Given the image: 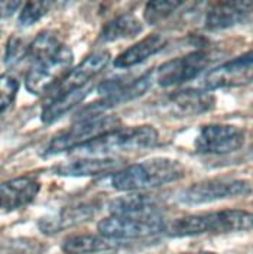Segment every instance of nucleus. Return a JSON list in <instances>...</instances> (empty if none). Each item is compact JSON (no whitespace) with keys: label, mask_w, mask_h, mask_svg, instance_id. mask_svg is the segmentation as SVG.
<instances>
[{"label":"nucleus","mask_w":253,"mask_h":254,"mask_svg":"<svg viewBox=\"0 0 253 254\" xmlns=\"http://www.w3.org/2000/svg\"><path fill=\"white\" fill-rule=\"evenodd\" d=\"M184 3L182 1H149L143 9V19L148 25H158L168 16L176 12Z\"/></svg>","instance_id":"24"},{"label":"nucleus","mask_w":253,"mask_h":254,"mask_svg":"<svg viewBox=\"0 0 253 254\" xmlns=\"http://www.w3.org/2000/svg\"><path fill=\"white\" fill-rule=\"evenodd\" d=\"M181 254H216L211 252H195V253H181Z\"/></svg>","instance_id":"29"},{"label":"nucleus","mask_w":253,"mask_h":254,"mask_svg":"<svg viewBox=\"0 0 253 254\" xmlns=\"http://www.w3.org/2000/svg\"><path fill=\"white\" fill-rule=\"evenodd\" d=\"M165 45H167L165 36H162L159 33L149 35V36L141 39L139 42H136L135 45L125 49L122 54H119L114 60V66L120 68V69L132 68L138 64L146 61L148 58L157 55L165 48Z\"/></svg>","instance_id":"18"},{"label":"nucleus","mask_w":253,"mask_h":254,"mask_svg":"<svg viewBox=\"0 0 253 254\" xmlns=\"http://www.w3.org/2000/svg\"><path fill=\"white\" fill-rule=\"evenodd\" d=\"M158 137L155 127L148 125L119 127L77 149V153L90 158H114L113 155L154 147L158 143Z\"/></svg>","instance_id":"3"},{"label":"nucleus","mask_w":253,"mask_h":254,"mask_svg":"<svg viewBox=\"0 0 253 254\" xmlns=\"http://www.w3.org/2000/svg\"><path fill=\"white\" fill-rule=\"evenodd\" d=\"M110 60L111 57L107 51H100L88 55L83 63L79 64L74 69H71L68 75L55 87V95L77 90L93 82V78L109 65Z\"/></svg>","instance_id":"12"},{"label":"nucleus","mask_w":253,"mask_h":254,"mask_svg":"<svg viewBox=\"0 0 253 254\" xmlns=\"http://www.w3.org/2000/svg\"><path fill=\"white\" fill-rule=\"evenodd\" d=\"M245 143V131L232 125H208L195 137L194 146L198 153L229 155L239 150Z\"/></svg>","instance_id":"9"},{"label":"nucleus","mask_w":253,"mask_h":254,"mask_svg":"<svg viewBox=\"0 0 253 254\" xmlns=\"http://www.w3.org/2000/svg\"><path fill=\"white\" fill-rule=\"evenodd\" d=\"M253 10L252 1H219L214 3L206 15V29L223 31L243 23Z\"/></svg>","instance_id":"15"},{"label":"nucleus","mask_w":253,"mask_h":254,"mask_svg":"<svg viewBox=\"0 0 253 254\" xmlns=\"http://www.w3.org/2000/svg\"><path fill=\"white\" fill-rule=\"evenodd\" d=\"M168 227L167 220L161 215H110L97 224L98 234L103 237L119 240L154 237L165 233Z\"/></svg>","instance_id":"5"},{"label":"nucleus","mask_w":253,"mask_h":254,"mask_svg":"<svg viewBox=\"0 0 253 254\" xmlns=\"http://www.w3.org/2000/svg\"><path fill=\"white\" fill-rule=\"evenodd\" d=\"M41 185L33 176H20L0 184V211H16L29 205Z\"/></svg>","instance_id":"13"},{"label":"nucleus","mask_w":253,"mask_h":254,"mask_svg":"<svg viewBox=\"0 0 253 254\" xmlns=\"http://www.w3.org/2000/svg\"><path fill=\"white\" fill-rule=\"evenodd\" d=\"M74 55L68 47L60 48V51L45 61L35 64L29 69L25 87L33 95H42L57 87L73 68Z\"/></svg>","instance_id":"8"},{"label":"nucleus","mask_w":253,"mask_h":254,"mask_svg":"<svg viewBox=\"0 0 253 254\" xmlns=\"http://www.w3.org/2000/svg\"><path fill=\"white\" fill-rule=\"evenodd\" d=\"M122 169V159L119 158H84L57 165L52 171L61 176H97V175L117 172Z\"/></svg>","instance_id":"16"},{"label":"nucleus","mask_w":253,"mask_h":254,"mask_svg":"<svg viewBox=\"0 0 253 254\" xmlns=\"http://www.w3.org/2000/svg\"><path fill=\"white\" fill-rule=\"evenodd\" d=\"M114 247L113 240L100 234H76L64 240L63 252L65 254H95L109 252Z\"/></svg>","instance_id":"21"},{"label":"nucleus","mask_w":253,"mask_h":254,"mask_svg":"<svg viewBox=\"0 0 253 254\" xmlns=\"http://www.w3.org/2000/svg\"><path fill=\"white\" fill-rule=\"evenodd\" d=\"M219 60V52L194 51L184 57L174 58L155 69V81L161 87H175L197 78Z\"/></svg>","instance_id":"6"},{"label":"nucleus","mask_w":253,"mask_h":254,"mask_svg":"<svg viewBox=\"0 0 253 254\" xmlns=\"http://www.w3.org/2000/svg\"><path fill=\"white\" fill-rule=\"evenodd\" d=\"M185 172L184 165L175 159L152 158L114 172L110 185L120 192H142L178 182L185 178Z\"/></svg>","instance_id":"1"},{"label":"nucleus","mask_w":253,"mask_h":254,"mask_svg":"<svg viewBox=\"0 0 253 254\" xmlns=\"http://www.w3.org/2000/svg\"><path fill=\"white\" fill-rule=\"evenodd\" d=\"M253 79V51L213 68L201 81V90L213 91L217 88L238 87Z\"/></svg>","instance_id":"10"},{"label":"nucleus","mask_w":253,"mask_h":254,"mask_svg":"<svg viewBox=\"0 0 253 254\" xmlns=\"http://www.w3.org/2000/svg\"><path fill=\"white\" fill-rule=\"evenodd\" d=\"M120 127V119L117 116L100 114L87 119L76 120V123L55 136L45 149V156L58 155L67 150H77L80 147L91 143L95 139L104 136L111 130Z\"/></svg>","instance_id":"4"},{"label":"nucleus","mask_w":253,"mask_h":254,"mask_svg":"<svg viewBox=\"0 0 253 254\" xmlns=\"http://www.w3.org/2000/svg\"><path fill=\"white\" fill-rule=\"evenodd\" d=\"M252 185L243 179H210L182 190L178 193V201L187 205L210 204L229 198L248 196L252 193Z\"/></svg>","instance_id":"7"},{"label":"nucleus","mask_w":253,"mask_h":254,"mask_svg":"<svg viewBox=\"0 0 253 254\" xmlns=\"http://www.w3.org/2000/svg\"><path fill=\"white\" fill-rule=\"evenodd\" d=\"M253 228V214L243 209H222L187 215L168 224L169 237H192L203 234H227Z\"/></svg>","instance_id":"2"},{"label":"nucleus","mask_w":253,"mask_h":254,"mask_svg":"<svg viewBox=\"0 0 253 254\" xmlns=\"http://www.w3.org/2000/svg\"><path fill=\"white\" fill-rule=\"evenodd\" d=\"M44 247L39 241L19 238V240H9L4 244H0V254H41Z\"/></svg>","instance_id":"26"},{"label":"nucleus","mask_w":253,"mask_h":254,"mask_svg":"<svg viewBox=\"0 0 253 254\" xmlns=\"http://www.w3.org/2000/svg\"><path fill=\"white\" fill-rule=\"evenodd\" d=\"M154 81H155V71L145 72L141 77H136L133 81H130L126 87H123L122 90H119V91H116V93H113L110 95L101 97L98 101L91 103L90 106L84 107L77 114L76 120L104 114V111H107L111 107H116V106H119L122 103H127V101H132V100L141 97L152 87Z\"/></svg>","instance_id":"11"},{"label":"nucleus","mask_w":253,"mask_h":254,"mask_svg":"<svg viewBox=\"0 0 253 254\" xmlns=\"http://www.w3.org/2000/svg\"><path fill=\"white\" fill-rule=\"evenodd\" d=\"M93 90V82L77 88V90H73V91H68V93H64V94L55 95L51 103L44 107V110L41 113V119L45 125H52L55 123L57 120H60L64 114H67L70 110H73L74 107H77L79 104H81L84 101V98L90 94V91Z\"/></svg>","instance_id":"20"},{"label":"nucleus","mask_w":253,"mask_h":254,"mask_svg":"<svg viewBox=\"0 0 253 254\" xmlns=\"http://www.w3.org/2000/svg\"><path fill=\"white\" fill-rule=\"evenodd\" d=\"M95 206L93 204H77V205L65 206L63 211L54 218H44L39 222V228L45 234H55L65 228L79 225L81 222L87 221L88 218L94 217Z\"/></svg>","instance_id":"19"},{"label":"nucleus","mask_w":253,"mask_h":254,"mask_svg":"<svg viewBox=\"0 0 253 254\" xmlns=\"http://www.w3.org/2000/svg\"><path fill=\"white\" fill-rule=\"evenodd\" d=\"M61 47H63V44L60 42L58 36L54 32H42L29 45L28 60H31L33 65L41 63V61H45L52 55H55Z\"/></svg>","instance_id":"23"},{"label":"nucleus","mask_w":253,"mask_h":254,"mask_svg":"<svg viewBox=\"0 0 253 254\" xmlns=\"http://www.w3.org/2000/svg\"><path fill=\"white\" fill-rule=\"evenodd\" d=\"M143 31L142 22L135 15H122L110 20L100 32L101 42H116L136 38Z\"/></svg>","instance_id":"22"},{"label":"nucleus","mask_w":253,"mask_h":254,"mask_svg":"<svg viewBox=\"0 0 253 254\" xmlns=\"http://www.w3.org/2000/svg\"><path fill=\"white\" fill-rule=\"evenodd\" d=\"M216 106V97L206 90L187 88L176 91L168 97L167 107L176 117H194L213 110Z\"/></svg>","instance_id":"14"},{"label":"nucleus","mask_w":253,"mask_h":254,"mask_svg":"<svg viewBox=\"0 0 253 254\" xmlns=\"http://www.w3.org/2000/svg\"><path fill=\"white\" fill-rule=\"evenodd\" d=\"M111 215H157L161 214L158 198L142 192H127L109 204Z\"/></svg>","instance_id":"17"},{"label":"nucleus","mask_w":253,"mask_h":254,"mask_svg":"<svg viewBox=\"0 0 253 254\" xmlns=\"http://www.w3.org/2000/svg\"><path fill=\"white\" fill-rule=\"evenodd\" d=\"M17 90H19V82L16 81V78L7 74L0 75V116L12 106L17 94Z\"/></svg>","instance_id":"27"},{"label":"nucleus","mask_w":253,"mask_h":254,"mask_svg":"<svg viewBox=\"0 0 253 254\" xmlns=\"http://www.w3.org/2000/svg\"><path fill=\"white\" fill-rule=\"evenodd\" d=\"M28 49L29 45H26L20 38H10L6 45V54H4V64L9 68H13L17 64H20L23 60L28 58Z\"/></svg>","instance_id":"28"},{"label":"nucleus","mask_w":253,"mask_h":254,"mask_svg":"<svg viewBox=\"0 0 253 254\" xmlns=\"http://www.w3.org/2000/svg\"><path fill=\"white\" fill-rule=\"evenodd\" d=\"M49 3L47 1H28L22 6V10L19 13V26L28 28L33 23L39 22L49 10Z\"/></svg>","instance_id":"25"}]
</instances>
